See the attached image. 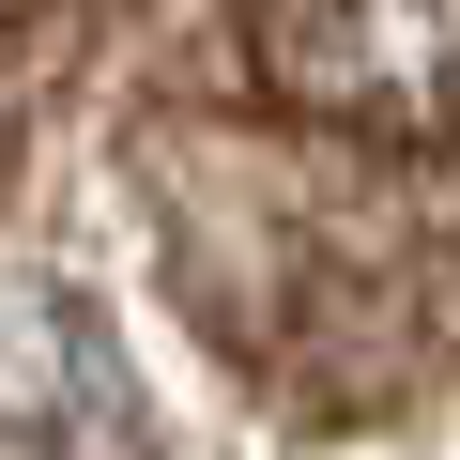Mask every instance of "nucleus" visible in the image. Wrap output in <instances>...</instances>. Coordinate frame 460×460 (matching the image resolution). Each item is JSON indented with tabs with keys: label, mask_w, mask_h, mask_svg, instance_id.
I'll use <instances>...</instances> for the list:
<instances>
[{
	"label": "nucleus",
	"mask_w": 460,
	"mask_h": 460,
	"mask_svg": "<svg viewBox=\"0 0 460 460\" xmlns=\"http://www.w3.org/2000/svg\"><path fill=\"white\" fill-rule=\"evenodd\" d=\"M169 215H184V307L199 338L246 368L261 399L292 414H368L399 368H414V215L368 184V154L338 138H230V154H184L169 169Z\"/></svg>",
	"instance_id": "f257e3e1"
},
{
	"label": "nucleus",
	"mask_w": 460,
	"mask_h": 460,
	"mask_svg": "<svg viewBox=\"0 0 460 460\" xmlns=\"http://www.w3.org/2000/svg\"><path fill=\"white\" fill-rule=\"evenodd\" d=\"M230 47L292 138H338V154L460 138V0H292V16H246Z\"/></svg>",
	"instance_id": "f03ea898"
}]
</instances>
